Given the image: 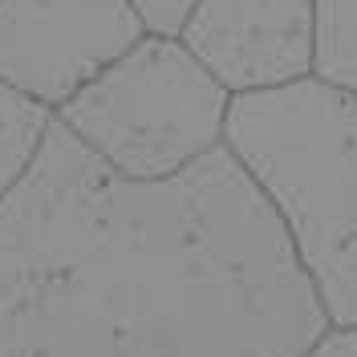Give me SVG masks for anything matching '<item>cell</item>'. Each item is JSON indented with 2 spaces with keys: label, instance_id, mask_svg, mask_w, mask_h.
<instances>
[{
  "label": "cell",
  "instance_id": "obj_5",
  "mask_svg": "<svg viewBox=\"0 0 357 357\" xmlns=\"http://www.w3.org/2000/svg\"><path fill=\"white\" fill-rule=\"evenodd\" d=\"M175 37L227 93L284 86L317 66V0H195Z\"/></svg>",
  "mask_w": 357,
  "mask_h": 357
},
{
  "label": "cell",
  "instance_id": "obj_9",
  "mask_svg": "<svg viewBox=\"0 0 357 357\" xmlns=\"http://www.w3.org/2000/svg\"><path fill=\"white\" fill-rule=\"evenodd\" d=\"M296 357H357V325H329Z\"/></svg>",
  "mask_w": 357,
  "mask_h": 357
},
{
  "label": "cell",
  "instance_id": "obj_4",
  "mask_svg": "<svg viewBox=\"0 0 357 357\" xmlns=\"http://www.w3.org/2000/svg\"><path fill=\"white\" fill-rule=\"evenodd\" d=\"M142 33L130 0H0V86L53 114Z\"/></svg>",
  "mask_w": 357,
  "mask_h": 357
},
{
  "label": "cell",
  "instance_id": "obj_7",
  "mask_svg": "<svg viewBox=\"0 0 357 357\" xmlns=\"http://www.w3.org/2000/svg\"><path fill=\"white\" fill-rule=\"evenodd\" d=\"M45 126H49V110L0 86V195L13 187V178L33 158Z\"/></svg>",
  "mask_w": 357,
  "mask_h": 357
},
{
  "label": "cell",
  "instance_id": "obj_2",
  "mask_svg": "<svg viewBox=\"0 0 357 357\" xmlns=\"http://www.w3.org/2000/svg\"><path fill=\"white\" fill-rule=\"evenodd\" d=\"M220 146L276 215L329 325H357V89L305 73L227 98Z\"/></svg>",
  "mask_w": 357,
  "mask_h": 357
},
{
  "label": "cell",
  "instance_id": "obj_1",
  "mask_svg": "<svg viewBox=\"0 0 357 357\" xmlns=\"http://www.w3.org/2000/svg\"><path fill=\"white\" fill-rule=\"evenodd\" d=\"M329 329L223 146L126 178L49 114L0 195V357H296Z\"/></svg>",
  "mask_w": 357,
  "mask_h": 357
},
{
  "label": "cell",
  "instance_id": "obj_8",
  "mask_svg": "<svg viewBox=\"0 0 357 357\" xmlns=\"http://www.w3.org/2000/svg\"><path fill=\"white\" fill-rule=\"evenodd\" d=\"M130 4L138 21L146 24V33H178L195 0H130Z\"/></svg>",
  "mask_w": 357,
  "mask_h": 357
},
{
  "label": "cell",
  "instance_id": "obj_6",
  "mask_svg": "<svg viewBox=\"0 0 357 357\" xmlns=\"http://www.w3.org/2000/svg\"><path fill=\"white\" fill-rule=\"evenodd\" d=\"M312 73L357 89V0H317Z\"/></svg>",
  "mask_w": 357,
  "mask_h": 357
},
{
  "label": "cell",
  "instance_id": "obj_3",
  "mask_svg": "<svg viewBox=\"0 0 357 357\" xmlns=\"http://www.w3.org/2000/svg\"><path fill=\"white\" fill-rule=\"evenodd\" d=\"M227 89L175 33H142L53 118L126 178H171L220 146Z\"/></svg>",
  "mask_w": 357,
  "mask_h": 357
}]
</instances>
